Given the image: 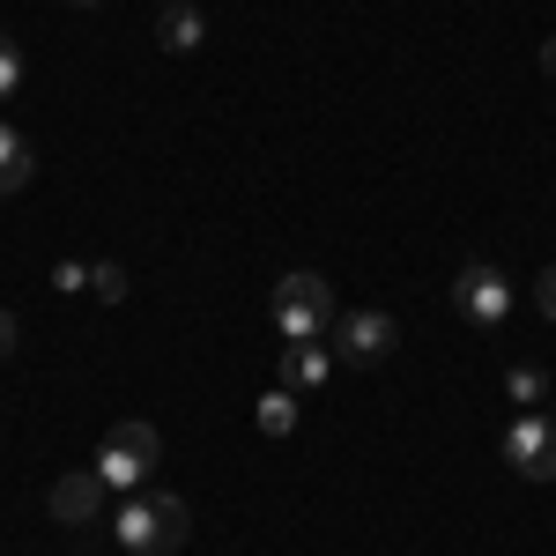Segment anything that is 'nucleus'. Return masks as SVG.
Wrapping results in <instances>:
<instances>
[{
	"instance_id": "obj_5",
	"label": "nucleus",
	"mask_w": 556,
	"mask_h": 556,
	"mask_svg": "<svg viewBox=\"0 0 556 556\" xmlns=\"http://www.w3.org/2000/svg\"><path fill=\"white\" fill-rule=\"evenodd\" d=\"M505 460L527 482H556V424L549 416H513L505 424Z\"/></svg>"
},
{
	"instance_id": "obj_8",
	"label": "nucleus",
	"mask_w": 556,
	"mask_h": 556,
	"mask_svg": "<svg viewBox=\"0 0 556 556\" xmlns=\"http://www.w3.org/2000/svg\"><path fill=\"white\" fill-rule=\"evenodd\" d=\"M327 379H334V349H319V342H290L282 349V386H290V393L327 386Z\"/></svg>"
},
{
	"instance_id": "obj_1",
	"label": "nucleus",
	"mask_w": 556,
	"mask_h": 556,
	"mask_svg": "<svg viewBox=\"0 0 556 556\" xmlns=\"http://www.w3.org/2000/svg\"><path fill=\"white\" fill-rule=\"evenodd\" d=\"M334 282L327 275H312V267H298V275H282L275 282V327L290 334V342H319V334H334Z\"/></svg>"
},
{
	"instance_id": "obj_2",
	"label": "nucleus",
	"mask_w": 556,
	"mask_h": 556,
	"mask_svg": "<svg viewBox=\"0 0 556 556\" xmlns=\"http://www.w3.org/2000/svg\"><path fill=\"white\" fill-rule=\"evenodd\" d=\"M112 527H119V542H127L134 556H172L178 542H186V497H172V490L141 497V490H134L127 513L112 519Z\"/></svg>"
},
{
	"instance_id": "obj_11",
	"label": "nucleus",
	"mask_w": 556,
	"mask_h": 556,
	"mask_svg": "<svg viewBox=\"0 0 556 556\" xmlns=\"http://www.w3.org/2000/svg\"><path fill=\"white\" fill-rule=\"evenodd\" d=\"M15 186H30V141L0 119V193H15Z\"/></svg>"
},
{
	"instance_id": "obj_17",
	"label": "nucleus",
	"mask_w": 556,
	"mask_h": 556,
	"mask_svg": "<svg viewBox=\"0 0 556 556\" xmlns=\"http://www.w3.org/2000/svg\"><path fill=\"white\" fill-rule=\"evenodd\" d=\"M534 304H542V319H556V267H542V282H534Z\"/></svg>"
},
{
	"instance_id": "obj_20",
	"label": "nucleus",
	"mask_w": 556,
	"mask_h": 556,
	"mask_svg": "<svg viewBox=\"0 0 556 556\" xmlns=\"http://www.w3.org/2000/svg\"><path fill=\"white\" fill-rule=\"evenodd\" d=\"M172 8H178V0H172Z\"/></svg>"
},
{
	"instance_id": "obj_16",
	"label": "nucleus",
	"mask_w": 556,
	"mask_h": 556,
	"mask_svg": "<svg viewBox=\"0 0 556 556\" xmlns=\"http://www.w3.org/2000/svg\"><path fill=\"white\" fill-rule=\"evenodd\" d=\"M15 342H23V319H15V312H8V304H0V364H8V356H15Z\"/></svg>"
},
{
	"instance_id": "obj_9",
	"label": "nucleus",
	"mask_w": 556,
	"mask_h": 556,
	"mask_svg": "<svg viewBox=\"0 0 556 556\" xmlns=\"http://www.w3.org/2000/svg\"><path fill=\"white\" fill-rule=\"evenodd\" d=\"M156 45H164V52H201V45H208V15H201V8H186V0H178V8H164Z\"/></svg>"
},
{
	"instance_id": "obj_12",
	"label": "nucleus",
	"mask_w": 556,
	"mask_h": 556,
	"mask_svg": "<svg viewBox=\"0 0 556 556\" xmlns=\"http://www.w3.org/2000/svg\"><path fill=\"white\" fill-rule=\"evenodd\" d=\"M260 430H267V438H290V430H298V393H290V386L260 393Z\"/></svg>"
},
{
	"instance_id": "obj_7",
	"label": "nucleus",
	"mask_w": 556,
	"mask_h": 556,
	"mask_svg": "<svg viewBox=\"0 0 556 556\" xmlns=\"http://www.w3.org/2000/svg\"><path fill=\"white\" fill-rule=\"evenodd\" d=\"M104 497H112V482L97 468L60 475V482H52V519H60V527H97V519H104Z\"/></svg>"
},
{
	"instance_id": "obj_3",
	"label": "nucleus",
	"mask_w": 556,
	"mask_h": 556,
	"mask_svg": "<svg viewBox=\"0 0 556 556\" xmlns=\"http://www.w3.org/2000/svg\"><path fill=\"white\" fill-rule=\"evenodd\" d=\"M453 312H460L468 327H505V312H513V282H505V267L468 260V267L453 275Z\"/></svg>"
},
{
	"instance_id": "obj_14",
	"label": "nucleus",
	"mask_w": 556,
	"mask_h": 556,
	"mask_svg": "<svg viewBox=\"0 0 556 556\" xmlns=\"http://www.w3.org/2000/svg\"><path fill=\"white\" fill-rule=\"evenodd\" d=\"M89 290H97L104 304H119V298H127V267H112V260H104V267L89 275Z\"/></svg>"
},
{
	"instance_id": "obj_4",
	"label": "nucleus",
	"mask_w": 556,
	"mask_h": 556,
	"mask_svg": "<svg viewBox=\"0 0 556 556\" xmlns=\"http://www.w3.org/2000/svg\"><path fill=\"white\" fill-rule=\"evenodd\" d=\"M156 453H164V438H156L149 424H119L112 438H104V453H97V475H104L112 490H141L149 468H156Z\"/></svg>"
},
{
	"instance_id": "obj_6",
	"label": "nucleus",
	"mask_w": 556,
	"mask_h": 556,
	"mask_svg": "<svg viewBox=\"0 0 556 556\" xmlns=\"http://www.w3.org/2000/svg\"><path fill=\"white\" fill-rule=\"evenodd\" d=\"M393 356V319L386 312H342L334 319V364H379Z\"/></svg>"
},
{
	"instance_id": "obj_19",
	"label": "nucleus",
	"mask_w": 556,
	"mask_h": 556,
	"mask_svg": "<svg viewBox=\"0 0 556 556\" xmlns=\"http://www.w3.org/2000/svg\"><path fill=\"white\" fill-rule=\"evenodd\" d=\"M67 8H104V0H67Z\"/></svg>"
},
{
	"instance_id": "obj_18",
	"label": "nucleus",
	"mask_w": 556,
	"mask_h": 556,
	"mask_svg": "<svg viewBox=\"0 0 556 556\" xmlns=\"http://www.w3.org/2000/svg\"><path fill=\"white\" fill-rule=\"evenodd\" d=\"M542 75H549V83H556V38L542 45Z\"/></svg>"
},
{
	"instance_id": "obj_13",
	"label": "nucleus",
	"mask_w": 556,
	"mask_h": 556,
	"mask_svg": "<svg viewBox=\"0 0 556 556\" xmlns=\"http://www.w3.org/2000/svg\"><path fill=\"white\" fill-rule=\"evenodd\" d=\"M15 89H23V45H15V38H0V104H8Z\"/></svg>"
},
{
	"instance_id": "obj_15",
	"label": "nucleus",
	"mask_w": 556,
	"mask_h": 556,
	"mask_svg": "<svg viewBox=\"0 0 556 556\" xmlns=\"http://www.w3.org/2000/svg\"><path fill=\"white\" fill-rule=\"evenodd\" d=\"M89 275H97V267H83V260H60V267H52V290H67V298H75V290H89Z\"/></svg>"
},
{
	"instance_id": "obj_10",
	"label": "nucleus",
	"mask_w": 556,
	"mask_h": 556,
	"mask_svg": "<svg viewBox=\"0 0 556 556\" xmlns=\"http://www.w3.org/2000/svg\"><path fill=\"white\" fill-rule=\"evenodd\" d=\"M505 393L519 401V416H542V401H549L556 386H549V371H542V364H513V371H505Z\"/></svg>"
}]
</instances>
